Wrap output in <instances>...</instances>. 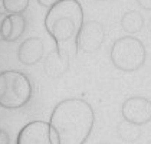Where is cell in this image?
Listing matches in <instances>:
<instances>
[{
    "mask_svg": "<svg viewBox=\"0 0 151 144\" xmlns=\"http://www.w3.org/2000/svg\"><path fill=\"white\" fill-rule=\"evenodd\" d=\"M95 122L89 102L81 98H66L58 102L50 114V128L58 144H85Z\"/></svg>",
    "mask_w": 151,
    "mask_h": 144,
    "instance_id": "1",
    "label": "cell"
},
{
    "mask_svg": "<svg viewBox=\"0 0 151 144\" xmlns=\"http://www.w3.org/2000/svg\"><path fill=\"white\" fill-rule=\"evenodd\" d=\"M82 23L83 10L78 0H60L45 16V29L53 37L56 49H60V42L75 37Z\"/></svg>",
    "mask_w": 151,
    "mask_h": 144,
    "instance_id": "2",
    "label": "cell"
},
{
    "mask_svg": "<svg viewBox=\"0 0 151 144\" xmlns=\"http://www.w3.org/2000/svg\"><path fill=\"white\" fill-rule=\"evenodd\" d=\"M111 62L122 72H135L145 63L147 50L144 43L134 36L118 37L111 46Z\"/></svg>",
    "mask_w": 151,
    "mask_h": 144,
    "instance_id": "3",
    "label": "cell"
},
{
    "mask_svg": "<svg viewBox=\"0 0 151 144\" xmlns=\"http://www.w3.org/2000/svg\"><path fill=\"white\" fill-rule=\"evenodd\" d=\"M32 96V85L20 72H3L0 75V104L6 108L24 105Z\"/></svg>",
    "mask_w": 151,
    "mask_h": 144,
    "instance_id": "4",
    "label": "cell"
},
{
    "mask_svg": "<svg viewBox=\"0 0 151 144\" xmlns=\"http://www.w3.org/2000/svg\"><path fill=\"white\" fill-rule=\"evenodd\" d=\"M105 40L104 26L96 20L83 22L81 29L75 36V45L76 49L85 53H93L102 46Z\"/></svg>",
    "mask_w": 151,
    "mask_h": 144,
    "instance_id": "5",
    "label": "cell"
},
{
    "mask_svg": "<svg viewBox=\"0 0 151 144\" xmlns=\"http://www.w3.org/2000/svg\"><path fill=\"white\" fill-rule=\"evenodd\" d=\"M17 144H58V138L49 122L32 121L20 130Z\"/></svg>",
    "mask_w": 151,
    "mask_h": 144,
    "instance_id": "6",
    "label": "cell"
},
{
    "mask_svg": "<svg viewBox=\"0 0 151 144\" xmlns=\"http://www.w3.org/2000/svg\"><path fill=\"white\" fill-rule=\"evenodd\" d=\"M121 114L124 120L137 125H144L151 121V101L141 95L129 96L121 107Z\"/></svg>",
    "mask_w": 151,
    "mask_h": 144,
    "instance_id": "7",
    "label": "cell"
},
{
    "mask_svg": "<svg viewBox=\"0 0 151 144\" xmlns=\"http://www.w3.org/2000/svg\"><path fill=\"white\" fill-rule=\"evenodd\" d=\"M69 68V58L68 53L62 49H55L47 53L43 59V71L49 78H60L63 76Z\"/></svg>",
    "mask_w": 151,
    "mask_h": 144,
    "instance_id": "8",
    "label": "cell"
},
{
    "mask_svg": "<svg viewBox=\"0 0 151 144\" xmlns=\"http://www.w3.org/2000/svg\"><path fill=\"white\" fill-rule=\"evenodd\" d=\"M45 45L40 37H29L19 48V59L22 63L32 65L43 58Z\"/></svg>",
    "mask_w": 151,
    "mask_h": 144,
    "instance_id": "9",
    "label": "cell"
},
{
    "mask_svg": "<svg viewBox=\"0 0 151 144\" xmlns=\"http://www.w3.org/2000/svg\"><path fill=\"white\" fill-rule=\"evenodd\" d=\"M24 17L22 14H12L4 17L1 24V37L7 40H16L24 32Z\"/></svg>",
    "mask_w": 151,
    "mask_h": 144,
    "instance_id": "10",
    "label": "cell"
},
{
    "mask_svg": "<svg viewBox=\"0 0 151 144\" xmlns=\"http://www.w3.org/2000/svg\"><path fill=\"white\" fill-rule=\"evenodd\" d=\"M121 27L129 35L141 32L142 27H144L142 14L139 12H135V10H129V12L124 13L122 17H121Z\"/></svg>",
    "mask_w": 151,
    "mask_h": 144,
    "instance_id": "11",
    "label": "cell"
},
{
    "mask_svg": "<svg viewBox=\"0 0 151 144\" xmlns=\"http://www.w3.org/2000/svg\"><path fill=\"white\" fill-rule=\"evenodd\" d=\"M141 125L132 124L127 120H122L118 124V135L119 138H122L124 141L128 143H134L141 137Z\"/></svg>",
    "mask_w": 151,
    "mask_h": 144,
    "instance_id": "12",
    "label": "cell"
},
{
    "mask_svg": "<svg viewBox=\"0 0 151 144\" xmlns=\"http://www.w3.org/2000/svg\"><path fill=\"white\" fill-rule=\"evenodd\" d=\"M3 3H4L6 10L13 14L23 13L29 6V0H3Z\"/></svg>",
    "mask_w": 151,
    "mask_h": 144,
    "instance_id": "13",
    "label": "cell"
},
{
    "mask_svg": "<svg viewBox=\"0 0 151 144\" xmlns=\"http://www.w3.org/2000/svg\"><path fill=\"white\" fill-rule=\"evenodd\" d=\"M58 1L60 0H37V3L40 4V6H43V7H47V9H50L52 6H55Z\"/></svg>",
    "mask_w": 151,
    "mask_h": 144,
    "instance_id": "14",
    "label": "cell"
},
{
    "mask_svg": "<svg viewBox=\"0 0 151 144\" xmlns=\"http://www.w3.org/2000/svg\"><path fill=\"white\" fill-rule=\"evenodd\" d=\"M137 3L144 10H151V0H137Z\"/></svg>",
    "mask_w": 151,
    "mask_h": 144,
    "instance_id": "15",
    "label": "cell"
},
{
    "mask_svg": "<svg viewBox=\"0 0 151 144\" xmlns=\"http://www.w3.org/2000/svg\"><path fill=\"white\" fill-rule=\"evenodd\" d=\"M4 14H0V39H1V24H3V20H4Z\"/></svg>",
    "mask_w": 151,
    "mask_h": 144,
    "instance_id": "16",
    "label": "cell"
},
{
    "mask_svg": "<svg viewBox=\"0 0 151 144\" xmlns=\"http://www.w3.org/2000/svg\"><path fill=\"white\" fill-rule=\"evenodd\" d=\"M98 144H109V143H98Z\"/></svg>",
    "mask_w": 151,
    "mask_h": 144,
    "instance_id": "17",
    "label": "cell"
},
{
    "mask_svg": "<svg viewBox=\"0 0 151 144\" xmlns=\"http://www.w3.org/2000/svg\"><path fill=\"white\" fill-rule=\"evenodd\" d=\"M101 1H102V0H101Z\"/></svg>",
    "mask_w": 151,
    "mask_h": 144,
    "instance_id": "18",
    "label": "cell"
}]
</instances>
